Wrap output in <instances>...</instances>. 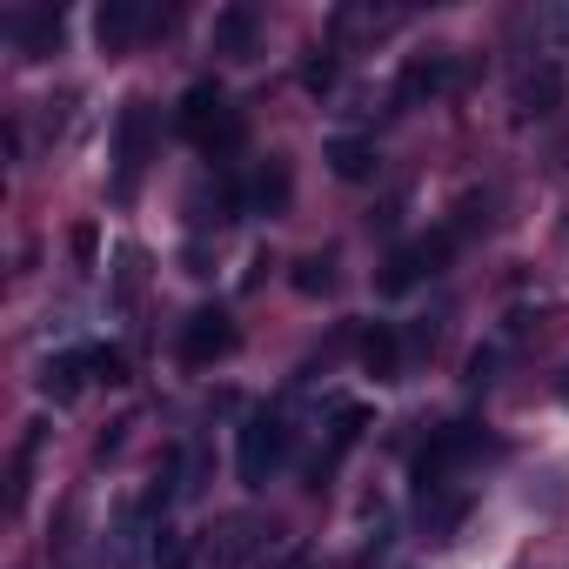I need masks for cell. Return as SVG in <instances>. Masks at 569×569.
I'll list each match as a JSON object with an SVG mask.
<instances>
[{
  "instance_id": "1",
  "label": "cell",
  "mask_w": 569,
  "mask_h": 569,
  "mask_svg": "<svg viewBox=\"0 0 569 569\" xmlns=\"http://www.w3.org/2000/svg\"><path fill=\"white\" fill-rule=\"evenodd\" d=\"M181 134H188L194 148H208V154H234V148H241V114L221 101L214 81H194V88L181 94Z\"/></svg>"
},
{
  "instance_id": "2",
  "label": "cell",
  "mask_w": 569,
  "mask_h": 569,
  "mask_svg": "<svg viewBox=\"0 0 569 569\" xmlns=\"http://www.w3.org/2000/svg\"><path fill=\"white\" fill-rule=\"evenodd\" d=\"M281 456H289V422H281L274 409H254V416L241 422V449H234L241 482H248V489H261V482L281 469Z\"/></svg>"
},
{
  "instance_id": "3",
  "label": "cell",
  "mask_w": 569,
  "mask_h": 569,
  "mask_svg": "<svg viewBox=\"0 0 569 569\" xmlns=\"http://www.w3.org/2000/svg\"><path fill=\"white\" fill-rule=\"evenodd\" d=\"M148 148H154V108L148 101H128L121 121H114V194L128 201L141 168H148Z\"/></svg>"
},
{
  "instance_id": "4",
  "label": "cell",
  "mask_w": 569,
  "mask_h": 569,
  "mask_svg": "<svg viewBox=\"0 0 569 569\" xmlns=\"http://www.w3.org/2000/svg\"><path fill=\"white\" fill-rule=\"evenodd\" d=\"M469 449H476V429H469V422H449V429L429 436V449L416 456V489H422V502H436V496L449 489V476L469 462Z\"/></svg>"
},
{
  "instance_id": "5",
  "label": "cell",
  "mask_w": 569,
  "mask_h": 569,
  "mask_svg": "<svg viewBox=\"0 0 569 569\" xmlns=\"http://www.w3.org/2000/svg\"><path fill=\"white\" fill-rule=\"evenodd\" d=\"M161 28H168V8H148V0H108L94 14V41L108 54H128L141 34H161Z\"/></svg>"
},
{
  "instance_id": "6",
  "label": "cell",
  "mask_w": 569,
  "mask_h": 569,
  "mask_svg": "<svg viewBox=\"0 0 569 569\" xmlns=\"http://www.w3.org/2000/svg\"><path fill=\"white\" fill-rule=\"evenodd\" d=\"M154 556H161V522L134 502L108 536V569H154Z\"/></svg>"
},
{
  "instance_id": "7",
  "label": "cell",
  "mask_w": 569,
  "mask_h": 569,
  "mask_svg": "<svg viewBox=\"0 0 569 569\" xmlns=\"http://www.w3.org/2000/svg\"><path fill=\"white\" fill-rule=\"evenodd\" d=\"M456 81H462V61H456V54H416V61L402 68V81H396V101H402V108H422V101L456 94Z\"/></svg>"
},
{
  "instance_id": "8",
  "label": "cell",
  "mask_w": 569,
  "mask_h": 569,
  "mask_svg": "<svg viewBox=\"0 0 569 569\" xmlns=\"http://www.w3.org/2000/svg\"><path fill=\"white\" fill-rule=\"evenodd\" d=\"M509 101H516V121H549L562 108V68L556 61H522Z\"/></svg>"
},
{
  "instance_id": "9",
  "label": "cell",
  "mask_w": 569,
  "mask_h": 569,
  "mask_svg": "<svg viewBox=\"0 0 569 569\" xmlns=\"http://www.w3.org/2000/svg\"><path fill=\"white\" fill-rule=\"evenodd\" d=\"M228 349H234V322H228L221 309L188 316V329H181V362H188V369H208V362H221Z\"/></svg>"
},
{
  "instance_id": "10",
  "label": "cell",
  "mask_w": 569,
  "mask_h": 569,
  "mask_svg": "<svg viewBox=\"0 0 569 569\" xmlns=\"http://www.w3.org/2000/svg\"><path fill=\"white\" fill-rule=\"evenodd\" d=\"M522 41H529V61H556L562 68V54H569V8H562V0L522 14Z\"/></svg>"
},
{
  "instance_id": "11",
  "label": "cell",
  "mask_w": 569,
  "mask_h": 569,
  "mask_svg": "<svg viewBox=\"0 0 569 569\" xmlns=\"http://www.w3.org/2000/svg\"><path fill=\"white\" fill-rule=\"evenodd\" d=\"M254 41H261V14H254V8H221L214 28H208V48L228 54V61H248Z\"/></svg>"
},
{
  "instance_id": "12",
  "label": "cell",
  "mask_w": 569,
  "mask_h": 569,
  "mask_svg": "<svg viewBox=\"0 0 569 569\" xmlns=\"http://www.w3.org/2000/svg\"><path fill=\"white\" fill-rule=\"evenodd\" d=\"M14 48H21V61H48V54L61 48V8L21 14V21H14Z\"/></svg>"
},
{
  "instance_id": "13",
  "label": "cell",
  "mask_w": 569,
  "mask_h": 569,
  "mask_svg": "<svg viewBox=\"0 0 569 569\" xmlns=\"http://www.w3.org/2000/svg\"><path fill=\"white\" fill-rule=\"evenodd\" d=\"M248 208L254 214H281V208H289V161H261L254 168V181H248Z\"/></svg>"
},
{
  "instance_id": "14",
  "label": "cell",
  "mask_w": 569,
  "mask_h": 569,
  "mask_svg": "<svg viewBox=\"0 0 569 569\" xmlns=\"http://www.w3.org/2000/svg\"><path fill=\"white\" fill-rule=\"evenodd\" d=\"M322 161H329L342 181H369V174H376V141H362V134H336V141L322 148Z\"/></svg>"
},
{
  "instance_id": "15",
  "label": "cell",
  "mask_w": 569,
  "mask_h": 569,
  "mask_svg": "<svg viewBox=\"0 0 569 569\" xmlns=\"http://www.w3.org/2000/svg\"><path fill=\"white\" fill-rule=\"evenodd\" d=\"M88 376H94V362H88V349H81V356H54V362L41 369V396H48V402H74Z\"/></svg>"
},
{
  "instance_id": "16",
  "label": "cell",
  "mask_w": 569,
  "mask_h": 569,
  "mask_svg": "<svg viewBox=\"0 0 569 569\" xmlns=\"http://www.w3.org/2000/svg\"><path fill=\"white\" fill-rule=\"evenodd\" d=\"M362 429H369V409H362V402H342V409L329 416V462L349 456V449L362 442Z\"/></svg>"
},
{
  "instance_id": "17",
  "label": "cell",
  "mask_w": 569,
  "mask_h": 569,
  "mask_svg": "<svg viewBox=\"0 0 569 569\" xmlns=\"http://www.w3.org/2000/svg\"><path fill=\"white\" fill-rule=\"evenodd\" d=\"M141 289H148V261H141V248H121V254H114V302L134 309Z\"/></svg>"
},
{
  "instance_id": "18",
  "label": "cell",
  "mask_w": 569,
  "mask_h": 569,
  "mask_svg": "<svg viewBox=\"0 0 569 569\" xmlns=\"http://www.w3.org/2000/svg\"><path fill=\"white\" fill-rule=\"evenodd\" d=\"M422 274H429L422 248H396V254H389V268H382V296H402V289H416Z\"/></svg>"
},
{
  "instance_id": "19",
  "label": "cell",
  "mask_w": 569,
  "mask_h": 569,
  "mask_svg": "<svg viewBox=\"0 0 569 569\" xmlns=\"http://www.w3.org/2000/svg\"><path fill=\"white\" fill-rule=\"evenodd\" d=\"M396 362H402L396 329H369V336H362V369H369V376H396Z\"/></svg>"
},
{
  "instance_id": "20",
  "label": "cell",
  "mask_w": 569,
  "mask_h": 569,
  "mask_svg": "<svg viewBox=\"0 0 569 569\" xmlns=\"http://www.w3.org/2000/svg\"><path fill=\"white\" fill-rule=\"evenodd\" d=\"M248 549H254V516H228L221 536H214V562L228 569V562H241Z\"/></svg>"
},
{
  "instance_id": "21",
  "label": "cell",
  "mask_w": 569,
  "mask_h": 569,
  "mask_svg": "<svg viewBox=\"0 0 569 569\" xmlns=\"http://www.w3.org/2000/svg\"><path fill=\"white\" fill-rule=\"evenodd\" d=\"M296 289L302 296H329L336 289V254H302L296 261Z\"/></svg>"
},
{
  "instance_id": "22",
  "label": "cell",
  "mask_w": 569,
  "mask_h": 569,
  "mask_svg": "<svg viewBox=\"0 0 569 569\" xmlns=\"http://www.w3.org/2000/svg\"><path fill=\"white\" fill-rule=\"evenodd\" d=\"M88 362H94V382H108V389L128 382V356L121 349H88Z\"/></svg>"
},
{
  "instance_id": "23",
  "label": "cell",
  "mask_w": 569,
  "mask_h": 569,
  "mask_svg": "<svg viewBox=\"0 0 569 569\" xmlns=\"http://www.w3.org/2000/svg\"><path fill=\"white\" fill-rule=\"evenodd\" d=\"M201 482H208V449L194 442V449L181 456V496H201Z\"/></svg>"
},
{
  "instance_id": "24",
  "label": "cell",
  "mask_w": 569,
  "mask_h": 569,
  "mask_svg": "<svg viewBox=\"0 0 569 569\" xmlns=\"http://www.w3.org/2000/svg\"><path fill=\"white\" fill-rule=\"evenodd\" d=\"M302 88H309V94H329V88H336V54H316V61L302 68Z\"/></svg>"
},
{
  "instance_id": "25",
  "label": "cell",
  "mask_w": 569,
  "mask_h": 569,
  "mask_svg": "<svg viewBox=\"0 0 569 569\" xmlns=\"http://www.w3.org/2000/svg\"><path fill=\"white\" fill-rule=\"evenodd\" d=\"M469 382H476V389L496 382V349H476V356H469Z\"/></svg>"
},
{
  "instance_id": "26",
  "label": "cell",
  "mask_w": 569,
  "mask_h": 569,
  "mask_svg": "<svg viewBox=\"0 0 569 569\" xmlns=\"http://www.w3.org/2000/svg\"><path fill=\"white\" fill-rule=\"evenodd\" d=\"M562 396H569V376H562Z\"/></svg>"
},
{
  "instance_id": "27",
  "label": "cell",
  "mask_w": 569,
  "mask_h": 569,
  "mask_svg": "<svg viewBox=\"0 0 569 569\" xmlns=\"http://www.w3.org/2000/svg\"><path fill=\"white\" fill-rule=\"evenodd\" d=\"M562 234H569V221H562Z\"/></svg>"
}]
</instances>
